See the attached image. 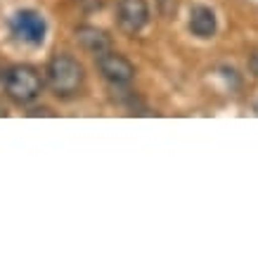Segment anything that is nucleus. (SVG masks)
<instances>
[{"mask_svg": "<svg viewBox=\"0 0 258 258\" xmlns=\"http://www.w3.org/2000/svg\"><path fill=\"white\" fill-rule=\"evenodd\" d=\"M0 79H3V69H0Z\"/></svg>", "mask_w": 258, "mask_h": 258, "instance_id": "f8f14e48", "label": "nucleus"}, {"mask_svg": "<svg viewBox=\"0 0 258 258\" xmlns=\"http://www.w3.org/2000/svg\"><path fill=\"white\" fill-rule=\"evenodd\" d=\"M97 69H100L102 79L114 83V86H128L135 79L133 62L121 52H114V50H107V52L97 55Z\"/></svg>", "mask_w": 258, "mask_h": 258, "instance_id": "20e7f679", "label": "nucleus"}, {"mask_svg": "<svg viewBox=\"0 0 258 258\" xmlns=\"http://www.w3.org/2000/svg\"><path fill=\"white\" fill-rule=\"evenodd\" d=\"M0 116H8V107L3 104V100H0Z\"/></svg>", "mask_w": 258, "mask_h": 258, "instance_id": "9b49d317", "label": "nucleus"}, {"mask_svg": "<svg viewBox=\"0 0 258 258\" xmlns=\"http://www.w3.org/2000/svg\"><path fill=\"white\" fill-rule=\"evenodd\" d=\"M159 8H161L164 17H173L175 10H178V0H159Z\"/></svg>", "mask_w": 258, "mask_h": 258, "instance_id": "6e6552de", "label": "nucleus"}, {"mask_svg": "<svg viewBox=\"0 0 258 258\" xmlns=\"http://www.w3.org/2000/svg\"><path fill=\"white\" fill-rule=\"evenodd\" d=\"M189 31L195 33L197 38H213L218 22H216V12L206 5H195L189 12Z\"/></svg>", "mask_w": 258, "mask_h": 258, "instance_id": "0eeeda50", "label": "nucleus"}, {"mask_svg": "<svg viewBox=\"0 0 258 258\" xmlns=\"http://www.w3.org/2000/svg\"><path fill=\"white\" fill-rule=\"evenodd\" d=\"M249 71L258 79V52H253V55L249 57Z\"/></svg>", "mask_w": 258, "mask_h": 258, "instance_id": "9d476101", "label": "nucleus"}, {"mask_svg": "<svg viewBox=\"0 0 258 258\" xmlns=\"http://www.w3.org/2000/svg\"><path fill=\"white\" fill-rule=\"evenodd\" d=\"M116 17H118V26H121L125 33L142 31L149 22L147 0H118Z\"/></svg>", "mask_w": 258, "mask_h": 258, "instance_id": "39448f33", "label": "nucleus"}, {"mask_svg": "<svg viewBox=\"0 0 258 258\" xmlns=\"http://www.w3.org/2000/svg\"><path fill=\"white\" fill-rule=\"evenodd\" d=\"M74 36H76V43H79L86 52H90V55H102V52L111 50V38L107 36V31H102L97 26L83 24V26H79V29L74 31Z\"/></svg>", "mask_w": 258, "mask_h": 258, "instance_id": "423d86ee", "label": "nucleus"}, {"mask_svg": "<svg viewBox=\"0 0 258 258\" xmlns=\"http://www.w3.org/2000/svg\"><path fill=\"white\" fill-rule=\"evenodd\" d=\"M43 90V79L31 64H15L5 71V93L17 104H31Z\"/></svg>", "mask_w": 258, "mask_h": 258, "instance_id": "f03ea898", "label": "nucleus"}, {"mask_svg": "<svg viewBox=\"0 0 258 258\" xmlns=\"http://www.w3.org/2000/svg\"><path fill=\"white\" fill-rule=\"evenodd\" d=\"M10 29L19 40L29 43V45H40L45 40L47 24L40 12L36 10H19L12 19H10Z\"/></svg>", "mask_w": 258, "mask_h": 258, "instance_id": "7ed1b4c3", "label": "nucleus"}, {"mask_svg": "<svg viewBox=\"0 0 258 258\" xmlns=\"http://www.w3.org/2000/svg\"><path fill=\"white\" fill-rule=\"evenodd\" d=\"M29 116H55V111H50L47 107H36L29 111Z\"/></svg>", "mask_w": 258, "mask_h": 258, "instance_id": "1a4fd4ad", "label": "nucleus"}, {"mask_svg": "<svg viewBox=\"0 0 258 258\" xmlns=\"http://www.w3.org/2000/svg\"><path fill=\"white\" fill-rule=\"evenodd\" d=\"M47 83L57 97H71L83 86V67L71 55H55L47 62Z\"/></svg>", "mask_w": 258, "mask_h": 258, "instance_id": "f257e3e1", "label": "nucleus"}]
</instances>
